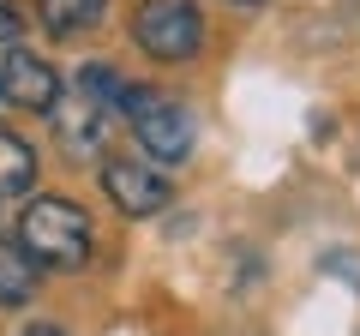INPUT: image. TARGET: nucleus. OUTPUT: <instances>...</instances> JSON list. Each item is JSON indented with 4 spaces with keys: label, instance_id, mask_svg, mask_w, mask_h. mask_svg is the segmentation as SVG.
Masks as SVG:
<instances>
[{
    "label": "nucleus",
    "instance_id": "obj_10",
    "mask_svg": "<svg viewBox=\"0 0 360 336\" xmlns=\"http://www.w3.org/2000/svg\"><path fill=\"white\" fill-rule=\"evenodd\" d=\"M78 91H84L90 103H103L108 115L120 120V103H127L132 78H120V66H108V60H84V66H78Z\"/></svg>",
    "mask_w": 360,
    "mask_h": 336
},
{
    "label": "nucleus",
    "instance_id": "obj_1",
    "mask_svg": "<svg viewBox=\"0 0 360 336\" xmlns=\"http://www.w3.org/2000/svg\"><path fill=\"white\" fill-rule=\"evenodd\" d=\"M18 246L42 271H84L96 252V228H90L84 205H72V198H30L18 210Z\"/></svg>",
    "mask_w": 360,
    "mask_h": 336
},
{
    "label": "nucleus",
    "instance_id": "obj_3",
    "mask_svg": "<svg viewBox=\"0 0 360 336\" xmlns=\"http://www.w3.org/2000/svg\"><path fill=\"white\" fill-rule=\"evenodd\" d=\"M120 120L132 127V138L144 144V156H150V162L174 168V162H186V156H193V138H198L193 108L180 103V96L156 91V84H132L127 103H120Z\"/></svg>",
    "mask_w": 360,
    "mask_h": 336
},
{
    "label": "nucleus",
    "instance_id": "obj_7",
    "mask_svg": "<svg viewBox=\"0 0 360 336\" xmlns=\"http://www.w3.org/2000/svg\"><path fill=\"white\" fill-rule=\"evenodd\" d=\"M37 174H42V162H37V144H30L25 132L0 127V198H18V193H30V186H37Z\"/></svg>",
    "mask_w": 360,
    "mask_h": 336
},
{
    "label": "nucleus",
    "instance_id": "obj_2",
    "mask_svg": "<svg viewBox=\"0 0 360 336\" xmlns=\"http://www.w3.org/2000/svg\"><path fill=\"white\" fill-rule=\"evenodd\" d=\"M127 37L144 60L186 66L205 54V6L198 0H139L127 18Z\"/></svg>",
    "mask_w": 360,
    "mask_h": 336
},
{
    "label": "nucleus",
    "instance_id": "obj_4",
    "mask_svg": "<svg viewBox=\"0 0 360 336\" xmlns=\"http://www.w3.org/2000/svg\"><path fill=\"white\" fill-rule=\"evenodd\" d=\"M103 193H108V205H115L120 217L144 222V217H156V210L174 198V186H168V174H162V168H150V162L108 156V162H103Z\"/></svg>",
    "mask_w": 360,
    "mask_h": 336
},
{
    "label": "nucleus",
    "instance_id": "obj_5",
    "mask_svg": "<svg viewBox=\"0 0 360 336\" xmlns=\"http://www.w3.org/2000/svg\"><path fill=\"white\" fill-rule=\"evenodd\" d=\"M0 96L30 115H54V103L66 96L60 72H54L42 54H30L25 42H6V60H0Z\"/></svg>",
    "mask_w": 360,
    "mask_h": 336
},
{
    "label": "nucleus",
    "instance_id": "obj_9",
    "mask_svg": "<svg viewBox=\"0 0 360 336\" xmlns=\"http://www.w3.org/2000/svg\"><path fill=\"white\" fill-rule=\"evenodd\" d=\"M37 276L42 264L30 259L18 240H0V306H25L30 295H37Z\"/></svg>",
    "mask_w": 360,
    "mask_h": 336
},
{
    "label": "nucleus",
    "instance_id": "obj_12",
    "mask_svg": "<svg viewBox=\"0 0 360 336\" xmlns=\"http://www.w3.org/2000/svg\"><path fill=\"white\" fill-rule=\"evenodd\" d=\"M18 336H66V330H60V324H25Z\"/></svg>",
    "mask_w": 360,
    "mask_h": 336
},
{
    "label": "nucleus",
    "instance_id": "obj_13",
    "mask_svg": "<svg viewBox=\"0 0 360 336\" xmlns=\"http://www.w3.org/2000/svg\"><path fill=\"white\" fill-rule=\"evenodd\" d=\"M229 6H246V13H252V6H264V0H229Z\"/></svg>",
    "mask_w": 360,
    "mask_h": 336
},
{
    "label": "nucleus",
    "instance_id": "obj_11",
    "mask_svg": "<svg viewBox=\"0 0 360 336\" xmlns=\"http://www.w3.org/2000/svg\"><path fill=\"white\" fill-rule=\"evenodd\" d=\"M18 37H25V6L0 0V42H18Z\"/></svg>",
    "mask_w": 360,
    "mask_h": 336
},
{
    "label": "nucleus",
    "instance_id": "obj_6",
    "mask_svg": "<svg viewBox=\"0 0 360 336\" xmlns=\"http://www.w3.org/2000/svg\"><path fill=\"white\" fill-rule=\"evenodd\" d=\"M108 120H115V115H108L103 103H90L78 84H72V96H60V103H54V132H60V144H66L72 156H96V150H103Z\"/></svg>",
    "mask_w": 360,
    "mask_h": 336
},
{
    "label": "nucleus",
    "instance_id": "obj_8",
    "mask_svg": "<svg viewBox=\"0 0 360 336\" xmlns=\"http://www.w3.org/2000/svg\"><path fill=\"white\" fill-rule=\"evenodd\" d=\"M108 13V0H37V18L49 37H84Z\"/></svg>",
    "mask_w": 360,
    "mask_h": 336
}]
</instances>
